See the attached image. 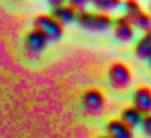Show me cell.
I'll return each instance as SVG.
<instances>
[{"instance_id":"1","label":"cell","mask_w":151,"mask_h":138,"mask_svg":"<svg viewBox=\"0 0 151 138\" xmlns=\"http://www.w3.org/2000/svg\"><path fill=\"white\" fill-rule=\"evenodd\" d=\"M80 26L89 31H106L111 28L112 20L106 13H91V12H78L76 13V20Z\"/></svg>"},{"instance_id":"2","label":"cell","mask_w":151,"mask_h":138,"mask_svg":"<svg viewBox=\"0 0 151 138\" xmlns=\"http://www.w3.org/2000/svg\"><path fill=\"white\" fill-rule=\"evenodd\" d=\"M34 29H37L44 37L49 41H59L62 37L63 28L60 23H57L52 17H47V15H39V17L34 20Z\"/></svg>"},{"instance_id":"3","label":"cell","mask_w":151,"mask_h":138,"mask_svg":"<svg viewBox=\"0 0 151 138\" xmlns=\"http://www.w3.org/2000/svg\"><path fill=\"white\" fill-rule=\"evenodd\" d=\"M81 104H83V109H85L86 114L99 115L104 111V106H106L104 94L99 89H88L81 98Z\"/></svg>"},{"instance_id":"4","label":"cell","mask_w":151,"mask_h":138,"mask_svg":"<svg viewBox=\"0 0 151 138\" xmlns=\"http://www.w3.org/2000/svg\"><path fill=\"white\" fill-rule=\"evenodd\" d=\"M109 81H111V85L117 89L127 88L132 83V73H130V70H128V67L122 62L112 63L111 68H109Z\"/></svg>"},{"instance_id":"5","label":"cell","mask_w":151,"mask_h":138,"mask_svg":"<svg viewBox=\"0 0 151 138\" xmlns=\"http://www.w3.org/2000/svg\"><path fill=\"white\" fill-rule=\"evenodd\" d=\"M46 46H47V39L37 29L29 31V33L26 34V37H24V49H26V52L33 57L39 55V54L46 49Z\"/></svg>"},{"instance_id":"6","label":"cell","mask_w":151,"mask_h":138,"mask_svg":"<svg viewBox=\"0 0 151 138\" xmlns=\"http://www.w3.org/2000/svg\"><path fill=\"white\" fill-rule=\"evenodd\" d=\"M133 107L143 115H148L151 111V91L146 86H140L133 93Z\"/></svg>"},{"instance_id":"7","label":"cell","mask_w":151,"mask_h":138,"mask_svg":"<svg viewBox=\"0 0 151 138\" xmlns=\"http://www.w3.org/2000/svg\"><path fill=\"white\" fill-rule=\"evenodd\" d=\"M107 138H133V130L124 124L122 120L107 122Z\"/></svg>"},{"instance_id":"8","label":"cell","mask_w":151,"mask_h":138,"mask_svg":"<svg viewBox=\"0 0 151 138\" xmlns=\"http://www.w3.org/2000/svg\"><path fill=\"white\" fill-rule=\"evenodd\" d=\"M114 34L119 41H130L133 37V26L125 17H120L114 21Z\"/></svg>"},{"instance_id":"9","label":"cell","mask_w":151,"mask_h":138,"mask_svg":"<svg viewBox=\"0 0 151 138\" xmlns=\"http://www.w3.org/2000/svg\"><path fill=\"white\" fill-rule=\"evenodd\" d=\"M50 17L60 24H67V23H72V21L76 20V12L73 10L72 7L68 5H57V7H52V15Z\"/></svg>"},{"instance_id":"10","label":"cell","mask_w":151,"mask_h":138,"mask_svg":"<svg viewBox=\"0 0 151 138\" xmlns=\"http://www.w3.org/2000/svg\"><path fill=\"white\" fill-rule=\"evenodd\" d=\"M141 119H143V114H141V112H138L135 107H127V109L122 111L119 120H122L127 127L133 128V127H137V125L141 124Z\"/></svg>"},{"instance_id":"11","label":"cell","mask_w":151,"mask_h":138,"mask_svg":"<svg viewBox=\"0 0 151 138\" xmlns=\"http://www.w3.org/2000/svg\"><path fill=\"white\" fill-rule=\"evenodd\" d=\"M128 21L132 23V26H137L138 29H143V31H150V26H151V18L150 15L146 13V12H143L140 8V10L137 12L135 15H132L130 18H127Z\"/></svg>"},{"instance_id":"12","label":"cell","mask_w":151,"mask_h":138,"mask_svg":"<svg viewBox=\"0 0 151 138\" xmlns=\"http://www.w3.org/2000/svg\"><path fill=\"white\" fill-rule=\"evenodd\" d=\"M135 54H137L140 59L148 60L151 57V33H145V36L138 41L137 47H135Z\"/></svg>"},{"instance_id":"13","label":"cell","mask_w":151,"mask_h":138,"mask_svg":"<svg viewBox=\"0 0 151 138\" xmlns=\"http://www.w3.org/2000/svg\"><path fill=\"white\" fill-rule=\"evenodd\" d=\"M93 5H94L99 12H109V10L117 8L119 5H120V2H119V0H94Z\"/></svg>"},{"instance_id":"14","label":"cell","mask_w":151,"mask_h":138,"mask_svg":"<svg viewBox=\"0 0 151 138\" xmlns=\"http://www.w3.org/2000/svg\"><path fill=\"white\" fill-rule=\"evenodd\" d=\"M138 10H140V5H138L137 2H132V0H128V2H125V12H127V15H125V18H130L132 15H135Z\"/></svg>"},{"instance_id":"15","label":"cell","mask_w":151,"mask_h":138,"mask_svg":"<svg viewBox=\"0 0 151 138\" xmlns=\"http://www.w3.org/2000/svg\"><path fill=\"white\" fill-rule=\"evenodd\" d=\"M86 4H88V2H86V0H72V2H70L68 4V7H72L73 10L76 12V13H78V12H83V10H86Z\"/></svg>"},{"instance_id":"16","label":"cell","mask_w":151,"mask_h":138,"mask_svg":"<svg viewBox=\"0 0 151 138\" xmlns=\"http://www.w3.org/2000/svg\"><path fill=\"white\" fill-rule=\"evenodd\" d=\"M141 128H143V132L146 135L151 133V117L150 115H143V119H141Z\"/></svg>"},{"instance_id":"17","label":"cell","mask_w":151,"mask_h":138,"mask_svg":"<svg viewBox=\"0 0 151 138\" xmlns=\"http://www.w3.org/2000/svg\"><path fill=\"white\" fill-rule=\"evenodd\" d=\"M98 138H107V137H98Z\"/></svg>"}]
</instances>
